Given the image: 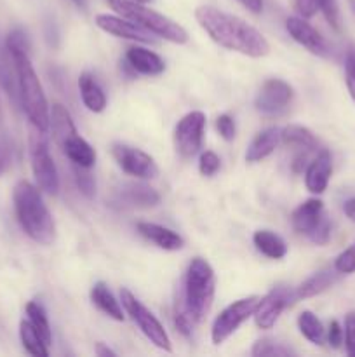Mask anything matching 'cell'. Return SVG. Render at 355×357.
<instances>
[{
  "mask_svg": "<svg viewBox=\"0 0 355 357\" xmlns=\"http://www.w3.org/2000/svg\"><path fill=\"white\" fill-rule=\"evenodd\" d=\"M319 10H322L324 17L334 30H340V10L336 0H319Z\"/></svg>",
  "mask_w": 355,
  "mask_h": 357,
  "instance_id": "cell-38",
  "label": "cell"
},
{
  "mask_svg": "<svg viewBox=\"0 0 355 357\" xmlns=\"http://www.w3.org/2000/svg\"><path fill=\"white\" fill-rule=\"evenodd\" d=\"M331 237V222L327 220V216H324L322 220H320L319 225L313 229V232L310 234L308 239L312 241V243L319 244V246H324V244H327V241H329Z\"/></svg>",
  "mask_w": 355,
  "mask_h": 357,
  "instance_id": "cell-39",
  "label": "cell"
},
{
  "mask_svg": "<svg viewBox=\"0 0 355 357\" xmlns=\"http://www.w3.org/2000/svg\"><path fill=\"white\" fill-rule=\"evenodd\" d=\"M253 243L261 255L271 258V260H281V258L287 255V244L284 243L282 237L270 232V230H258V232H254Z\"/></svg>",
  "mask_w": 355,
  "mask_h": 357,
  "instance_id": "cell-24",
  "label": "cell"
},
{
  "mask_svg": "<svg viewBox=\"0 0 355 357\" xmlns=\"http://www.w3.org/2000/svg\"><path fill=\"white\" fill-rule=\"evenodd\" d=\"M108 6L118 16L134 21L136 24H139L157 37H162L166 40L174 42V44H187L188 42V33L181 24L169 20L164 14L157 13V10L148 9L145 3L136 2V0H108Z\"/></svg>",
  "mask_w": 355,
  "mask_h": 357,
  "instance_id": "cell-5",
  "label": "cell"
},
{
  "mask_svg": "<svg viewBox=\"0 0 355 357\" xmlns=\"http://www.w3.org/2000/svg\"><path fill=\"white\" fill-rule=\"evenodd\" d=\"M278 142H281V131H278L277 128L265 129L260 135H256V138H254L253 142H251V145L247 146L246 160L254 164L267 159V157L271 155L274 150L277 149Z\"/></svg>",
  "mask_w": 355,
  "mask_h": 357,
  "instance_id": "cell-21",
  "label": "cell"
},
{
  "mask_svg": "<svg viewBox=\"0 0 355 357\" xmlns=\"http://www.w3.org/2000/svg\"><path fill=\"white\" fill-rule=\"evenodd\" d=\"M338 274H354L355 272V243L343 251L334 261Z\"/></svg>",
  "mask_w": 355,
  "mask_h": 357,
  "instance_id": "cell-35",
  "label": "cell"
},
{
  "mask_svg": "<svg viewBox=\"0 0 355 357\" xmlns=\"http://www.w3.org/2000/svg\"><path fill=\"white\" fill-rule=\"evenodd\" d=\"M333 174V157L327 150H320L319 155L308 164L305 173V185L312 194H324Z\"/></svg>",
  "mask_w": 355,
  "mask_h": 357,
  "instance_id": "cell-15",
  "label": "cell"
},
{
  "mask_svg": "<svg viewBox=\"0 0 355 357\" xmlns=\"http://www.w3.org/2000/svg\"><path fill=\"white\" fill-rule=\"evenodd\" d=\"M14 213L19 227L23 232L30 237L31 241L38 244L54 243L56 239V225L52 215L49 213L44 199H42L40 190L30 181L21 180L17 181L13 192Z\"/></svg>",
  "mask_w": 355,
  "mask_h": 357,
  "instance_id": "cell-2",
  "label": "cell"
},
{
  "mask_svg": "<svg viewBox=\"0 0 355 357\" xmlns=\"http://www.w3.org/2000/svg\"><path fill=\"white\" fill-rule=\"evenodd\" d=\"M345 345L348 356L355 357V312H350L345 319Z\"/></svg>",
  "mask_w": 355,
  "mask_h": 357,
  "instance_id": "cell-41",
  "label": "cell"
},
{
  "mask_svg": "<svg viewBox=\"0 0 355 357\" xmlns=\"http://www.w3.org/2000/svg\"><path fill=\"white\" fill-rule=\"evenodd\" d=\"M49 128H52V136H54L58 145L66 138V136H70L72 132L77 131L72 115H70V112L66 110L61 103L52 105L51 124H49Z\"/></svg>",
  "mask_w": 355,
  "mask_h": 357,
  "instance_id": "cell-28",
  "label": "cell"
},
{
  "mask_svg": "<svg viewBox=\"0 0 355 357\" xmlns=\"http://www.w3.org/2000/svg\"><path fill=\"white\" fill-rule=\"evenodd\" d=\"M254 357H289L296 356L294 351H291L289 347H284L281 344H275V342L263 338V340L256 342L251 352Z\"/></svg>",
  "mask_w": 355,
  "mask_h": 357,
  "instance_id": "cell-31",
  "label": "cell"
},
{
  "mask_svg": "<svg viewBox=\"0 0 355 357\" xmlns=\"http://www.w3.org/2000/svg\"><path fill=\"white\" fill-rule=\"evenodd\" d=\"M174 324H176L178 331H180L181 335H184V337H190L191 335V330H194V317L190 316V312H188L187 305H184V300L183 296H178L176 300V307H174Z\"/></svg>",
  "mask_w": 355,
  "mask_h": 357,
  "instance_id": "cell-32",
  "label": "cell"
},
{
  "mask_svg": "<svg viewBox=\"0 0 355 357\" xmlns=\"http://www.w3.org/2000/svg\"><path fill=\"white\" fill-rule=\"evenodd\" d=\"M111 153H113L115 160L122 167V171H125L131 176L148 180V178H155L159 174V167H157L153 157L143 152V150L122 145V143H115L111 146Z\"/></svg>",
  "mask_w": 355,
  "mask_h": 357,
  "instance_id": "cell-10",
  "label": "cell"
},
{
  "mask_svg": "<svg viewBox=\"0 0 355 357\" xmlns=\"http://www.w3.org/2000/svg\"><path fill=\"white\" fill-rule=\"evenodd\" d=\"M73 176H75V183L80 194L87 199H93L96 194V180L89 173V167L73 166Z\"/></svg>",
  "mask_w": 355,
  "mask_h": 357,
  "instance_id": "cell-33",
  "label": "cell"
},
{
  "mask_svg": "<svg viewBox=\"0 0 355 357\" xmlns=\"http://www.w3.org/2000/svg\"><path fill=\"white\" fill-rule=\"evenodd\" d=\"M298 328L306 340L312 342V344L315 345H324V340H326V330H324L322 323H320L319 317H317L315 314L310 312V310H305V312L299 314Z\"/></svg>",
  "mask_w": 355,
  "mask_h": 357,
  "instance_id": "cell-29",
  "label": "cell"
},
{
  "mask_svg": "<svg viewBox=\"0 0 355 357\" xmlns=\"http://www.w3.org/2000/svg\"><path fill=\"white\" fill-rule=\"evenodd\" d=\"M79 89L87 110L94 112V114H100V112H103L106 108V94H104V91L101 89V86L96 82V79L90 73L84 72L79 77Z\"/></svg>",
  "mask_w": 355,
  "mask_h": 357,
  "instance_id": "cell-22",
  "label": "cell"
},
{
  "mask_svg": "<svg viewBox=\"0 0 355 357\" xmlns=\"http://www.w3.org/2000/svg\"><path fill=\"white\" fill-rule=\"evenodd\" d=\"M96 24L106 33L118 38H125V40H136L143 42V44H155L157 42L153 33L146 31L145 28H141L127 17L113 16V14H97Z\"/></svg>",
  "mask_w": 355,
  "mask_h": 357,
  "instance_id": "cell-13",
  "label": "cell"
},
{
  "mask_svg": "<svg viewBox=\"0 0 355 357\" xmlns=\"http://www.w3.org/2000/svg\"><path fill=\"white\" fill-rule=\"evenodd\" d=\"M136 2H141V3H148L150 0H136Z\"/></svg>",
  "mask_w": 355,
  "mask_h": 357,
  "instance_id": "cell-50",
  "label": "cell"
},
{
  "mask_svg": "<svg viewBox=\"0 0 355 357\" xmlns=\"http://www.w3.org/2000/svg\"><path fill=\"white\" fill-rule=\"evenodd\" d=\"M72 2L75 3V6L79 7V9H82V10L87 9V2H86V0H72Z\"/></svg>",
  "mask_w": 355,
  "mask_h": 357,
  "instance_id": "cell-48",
  "label": "cell"
},
{
  "mask_svg": "<svg viewBox=\"0 0 355 357\" xmlns=\"http://www.w3.org/2000/svg\"><path fill=\"white\" fill-rule=\"evenodd\" d=\"M59 146L63 149L65 155L72 160L73 166H82V167H93L96 162V150L79 135V132H72L66 136Z\"/></svg>",
  "mask_w": 355,
  "mask_h": 357,
  "instance_id": "cell-20",
  "label": "cell"
},
{
  "mask_svg": "<svg viewBox=\"0 0 355 357\" xmlns=\"http://www.w3.org/2000/svg\"><path fill=\"white\" fill-rule=\"evenodd\" d=\"M205 129V115L202 112L195 110L184 115L176 126L174 131V142H176V150L181 157L190 159L198 150L202 149V139H204Z\"/></svg>",
  "mask_w": 355,
  "mask_h": 357,
  "instance_id": "cell-9",
  "label": "cell"
},
{
  "mask_svg": "<svg viewBox=\"0 0 355 357\" xmlns=\"http://www.w3.org/2000/svg\"><path fill=\"white\" fill-rule=\"evenodd\" d=\"M125 61L132 72L143 73V75H160L166 70V63L159 54L139 45H131L127 49Z\"/></svg>",
  "mask_w": 355,
  "mask_h": 357,
  "instance_id": "cell-16",
  "label": "cell"
},
{
  "mask_svg": "<svg viewBox=\"0 0 355 357\" xmlns=\"http://www.w3.org/2000/svg\"><path fill=\"white\" fill-rule=\"evenodd\" d=\"M258 302H260V296H247V298L237 300L232 305L226 307V309L216 317L214 324H212V344L219 345L225 340H228V338L235 333L237 328L242 323H246V321L253 316Z\"/></svg>",
  "mask_w": 355,
  "mask_h": 357,
  "instance_id": "cell-8",
  "label": "cell"
},
{
  "mask_svg": "<svg viewBox=\"0 0 355 357\" xmlns=\"http://www.w3.org/2000/svg\"><path fill=\"white\" fill-rule=\"evenodd\" d=\"M345 340V331L341 330L340 323L338 321H331L329 330H327V342L333 349H338Z\"/></svg>",
  "mask_w": 355,
  "mask_h": 357,
  "instance_id": "cell-42",
  "label": "cell"
},
{
  "mask_svg": "<svg viewBox=\"0 0 355 357\" xmlns=\"http://www.w3.org/2000/svg\"><path fill=\"white\" fill-rule=\"evenodd\" d=\"M292 87L281 79H270L261 86L258 93L256 110L265 115H277L284 112L292 101Z\"/></svg>",
  "mask_w": 355,
  "mask_h": 357,
  "instance_id": "cell-11",
  "label": "cell"
},
{
  "mask_svg": "<svg viewBox=\"0 0 355 357\" xmlns=\"http://www.w3.org/2000/svg\"><path fill=\"white\" fill-rule=\"evenodd\" d=\"M237 2L242 3L253 14H260L263 10V0H237Z\"/></svg>",
  "mask_w": 355,
  "mask_h": 357,
  "instance_id": "cell-45",
  "label": "cell"
},
{
  "mask_svg": "<svg viewBox=\"0 0 355 357\" xmlns=\"http://www.w3.org/2000/svg\"><path fill=\"white\" fill-rule=\"evenodd\" d=\"M120 302L124 305L125 312L132 317L136 324H138L139 330L143 331L146 338L152 342L155 347H159L160 351H166L171 352L173 347H171V340H169V335L166 333L164 326L160 324V321L129 291L127 288H122L120 289Z\"/></svg>",
  "mask_w": 355,
  "mask_h": 357,
  "instance_id": "cell-7",
  "label": "cell"
},
{
  "mask_svg": "<svg viewBox=\"0 0 355 357\" xmlns=\"http://www.w3.org/2000/svg\"><path fill=\"white\" fill-rule=\"evenodd\" d=\"M138 232L141 234L145 239H148L150 243L157 244L160 250L166 251H178L184 246V241L180 234H176L174 230L167 229V227L157 225V223L150 222H139L136 225Z\"/></svg>",
  "mask_w": 355,
  "mask_h": 357,
  "instance_id": "cell-18",
  "label": "cell"
},
{
  "mask_svg": "<svg viewBox=\"0 0 355 357\" xmlns=\"http://www.w3.org/2000/svg\"><path fill=\"white\" fill-rule=\"evenodd\" d=\"M19 338L24 351H26L28 354L35 357L49 356V345L45 344L44 338H42L40 333L31 326V323L28 319H23L19 323Z\"/></svg>",
  "mask_w": 355,
  "mask_h": 357,
  "instance_id": "cell-27",
  "label": "cell"
},
{
  "mask_svg": "<svg viewBox=\"0 0 355 357\" xmlns=\"http://www.w3.org/2000/svg\"><path fill=\"white\" fill-rule=\"evenodd\" d=\"M345 80H347L348 93L355 101V47H350L345 56Z\"/></svg>",
  "mask_w": 355,
  "mask_h": 357,
  "instance_id": "cell-37",
  "label": "cell"
},
{
  "mask_svg": "<svg viewBox=\"0 0 355 357\" xmlns=\"http://www.w3.org/2000/svg\"><path fill=\"white\" fill-rule=\"evenodd\" d=\"M343 209H345V215H347L352 222H355V199H350V201L345 202Z\"/></svg>",
  "mask_w": 355,
  "mask_h": 357,
  "instance_id": "cell-46",
  "label": "cell"
},
{
  "mask_svg": "<svg viewBox=\"0 0 355 357\" xmlns=\"http://www.w3.org/2000/svg\"><path fill=\"white\" fill-rule=\"evenodd\" d=\"M324 216L326 215H324L322 201H319V199H308V201H305L301 206H298L294 209V213L291 216V222L296 232L308 237Z\"/></svg>",
  "mask_w": 355,
  "mask_h": 357,
  "instance_id": "cell-17",
  "label": "cell"
},
{
  "mask_svg": "<svg viewBox=\"0 0 355 357\" xmlns=\"http://www.w3.org/2000/svg\"><path fill=\"white\" fill-rule=\"evenodd\" d=\"M10 59H13L14 70H16L21 108L24 110L33 128L47 131L49 124H51V110H49L44 87H42V82L38 80L37 72L30 61V54L14 52V54H10Z\"/></svg>",
  "mask_w": 355,
  "mask_h": 357,
  "instance_id": "cell-3",
  "label": "cell"
},
{
  "mask_svg": "<svg viewBox=\"0 0 355 357\" xmlns=\"http://www.w3.org/2000/svg\"><path fill=\"white\" fill-rule=\"evenodd\" d=\"M216 129H218L219 136L226 142H233V138H235V122L230 115H219L216 119Z\"/></svg>",
  "mask_w": 355,
  "mask_h": 357,
  "instance_id": "cell-40",
  "label": "cell"
},
{
  "mask_svg": "<svg viewBox=\"0 0 355 357\" xmlns=\"http://www.w3.org/2000/svg\"><path fill=\"white\" fill-rule=\"evenodd\" d=\"M214 291L216 279L212 267L204 258H194L187 268L181 296H183L184 305L195 323H202L207 317L212 302H214Z\"/></svg>",
  "mask_w": 355,
  "mask_h": 357,
  "instance_id": "cell-4",
  "label": "cell"
},
{
  "mask_svg": "<svg viewBox=\"0 0 355 357\" xmlns=\"http://www.w3.org/2000/svg\"><path fill=\"white\" fill-rule=\"evenodd\" d=\"M118 201L131 208H153L160 202V194L145 183H124L117 194Z\"/></svg>",
  "mask_w": 355,
  "mask_h": 357,
  "instance_id": "cell-19",
  "label": "cell"
},
{
  "mask_svg": "<svg viewBox=\"0 0 355 357\" xmlns=\"http://www.w3.org/2000/svg\"><path fill=\"white\" fill-rule=\"evenodd\" d=\"M281 139L284 145L294 146V149L301 150V152H312L319 146V142L313 136V132L308 128L303 126L291 124L281 131Z\"/></svg>",
  "mask_w": 355,
  "mask_h": 357,
  "instance_id": "cell-25",
  "label": "cell"
},
{
  "mask_svg": "<svg viewBox=\"0 0 355 357\" xmlns=\"http://www.w3.org/2000/svg\"><path fill=\"white\" fill-rule=\"evenodd\" d=\"M10 164V152L7 145H0V174H3L7 171Z\"/></svg>",
  "mask_w": 355,
  "mask_h": 357,
  "instance_id": "cell-44",
  "label": "cell"
},
{
  "mask_svg": "<svg viewBox=\"0 0 355 357\" xmlns=\"http://www.w3.org/2000/svg\"><path fill=\"white\" fill-rule=\"evenodd\" d=\"M292 295L287 288L284 286H278V288L271 289L268 295H265L263 298H260L256 309H254V323L261 330H270L275 326L277 319L281 317V314L284 312L285 307L291 303Z\"/></svg>",
  "mask_w": 355,
  "mask_h": 357,
  "instance_id": "cell-12",
  "label": "cell"
},
{
  "mask_svg": "<svg viewBox=\"0 0 355 357\" xmlns=\"http://www.w3.org/2000/svg\"><path fill=\"white\" fill-rule=\"evenodd\" d=\"M294 7L303 17H312L319 10V0H294Z\"/></svg>",
  "mask_w": 355,
  "mask_h": 357,
  "instance_id": "cell-43",
  "label": "cell"
},
{
  "mask_svg": "<svg viewBox=\"0 0 355 357\" xmlns=\"http://www.w3.org/2000/svg\"><path fill=\"white\" fill-rule=\"evenodd\" d=\"M96 356H100V357H115L117 354H115V351H111V349H108V347H104V344H97L96 345Z\"/></svg>",
  "mask_w": 355,
  "mask_h": 357,
  "instance_id": "cell-47",
  "label": "cell"
},
{
  "mask_svg": "<svg viewBox=\"0 0 355 357\" xmlns=\"http://www.w3.org/2000/svg\"><path fill=\"white\" fill-rule=\"evenodd\" d=\"M285 30L289 31L292 38L298 42L299 45H303L305 49H308L312 54L317 56H327V42L324 40L322 35L315 30L310 23H306L301 17H287L285 21Z\"/></svg>",
  "mask_w": 355,
  "mask_h": 357,
  "instance_id": "cell-14",
  "label": "cell"
},
{
  "mask_svg": "<svg viewBox=\"0 0 355 357\" xmlns=\"http://www.w3.org/2000/svg\"><path fill=\"white\" fill-rule=\"evenodd\" d=\"M219 166H221V160L216 155L214 152L207 150L200 155V162H198V171H200L202 176H214L219 171Z\"/></svg>",
  "mask_w": 355,
  "mask_h": 357,
  "instance_id": "cell-36",
  "label": "cell"
},
{
  "mask_svg": "<svg viewBox=\"0 0 355 357\" xmlns=\"http://www.w3.org/2000/svg\"><path fill=\"white\" fill-rule=\"evenodd\" d=\"M348 2H350V6H352V10H354V14H355V0H348Z\"/></svg>",
  "mask_w": 355,
  "mask_h": 357,
  "instance_id": "cell-49",
  "label": "cell"
},
{
  "mask_svg": "<svg viewBox=\"0 0 355 357\" xmlns=\"http://www.w3.org/2000/svg\"><path fill=\"white\" fill-rule=\"evenodd\" d=\"M47 131L33 128L30 135V164L38 188L49 195H56L59 190V176L54 159L49 152Z\"/></svg>",
  "mask_w": 355,
  "mask_h": 357,
  "instance_id": "cell-6",
  "label": "cell"
},
{
  "mask_svg": "<svg viewBox=\"0 0 355 357\" xmlns=\"http://www.w3.org/2000/svg\"><path fill=\"white\" fill-rule=\"evenodd\" d=\"M338 271H320L313 274L312 278L306 279L298 289H296V298H312V296L319 295V293L326 291L327 288L336 282Z\"/></svg>",
  "mask_w": 355,
  "mask_h": 357,
  "instance_id": "cell-26",
  "label": "cell"
},
{
  "mask_svg": "<svg viewBox=\"0 0 355 357\" xmlns=\"http://www.w3.org/2000/svg\"><path fill=\"white\" fill-rule=\"evenodd\" d=\"M90 300L108 317H111L115 321H124V312H122L120 303L117 302L113 293L108 289V286L104 282H96L93 286V289H90Z\"/></svg>",
  "mask_w": 355,
  "mask_h": 357,
  "instance_id": "cell-23",
  "label": "cell"
},
{
  "mask_svg": "<svg viewBox=\"0 0 355 357\" xmlns=\"http://www.w3.org/2000/svg\"><path fill=\"white\" fill-rule=\"evenodd\" d=\"M6 49L9 54H14V52H26V54H30V40H28L26 33L21 28H14L7 35Z\"/></svg>",
  "mask_w": 355,
  "mask_h": 357,
  "instance_id": "cell-34",
  "label": "cell"
},
{
  "mask_svg": "<svg viewBox=\"0 0 355 357\" xmlns=\"http://www.w3.org/2000/svg\"><path fill=\"white\" fill-rule=\"evenodd\" d=\"M195 17L202 30L221 47L249 58H261L270 52V44L263 33L233 14L223 13L211 6H200L195 10Z\"/></svg>",
  "mask_w": 355,
  "mask_h": 357,
  "instance_id": "cell-1",
  "label": "cell"
},
{
  "mask_svg": "<svg viewBox=\"0 0 355 357\" xmlns=\"http://www.w3.org/2000/svg\"><path fill=\"white\" fill-rule=\"evenodd\" d=\"M26 317L31 323V326L40 333V337L44 338V342L47 345H51L52 342V333H51V324H49L47 314L45 309L38 302H28L26 303Z\"/></svg>",
  "mask_w": 355,
  "mask_h": 357,
  "instance_id": "cell-30",
  "label": "cell"
}]
</instances>
